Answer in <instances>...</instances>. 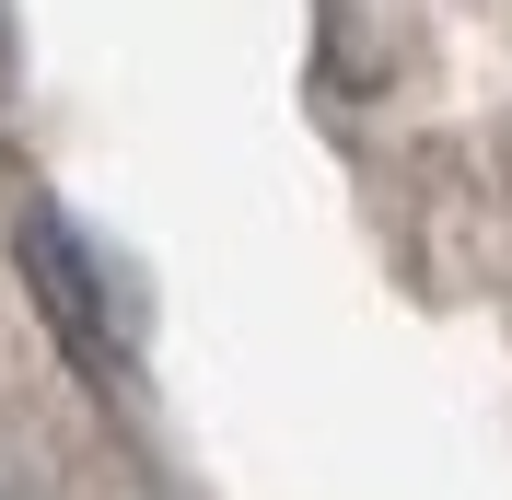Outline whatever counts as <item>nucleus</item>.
<instances>
[{
	"label": "nucleus",
	"instance_id": "obj_1",
	"mask_svg": "<svg viewBox=\"0 0 512 500\" xmlns=\"http://www.w3.org/2000/svg\"><path fill=\"white\" fill-rule=\"evenodd\" d=\"M12 256H24L47 326H59L82 361H105V291H94V256L70 245V221H59V210H24V221H12Z\"/></svg>",
	"mask_w": 512,
	"mask_h": 500
}]
</instances>
